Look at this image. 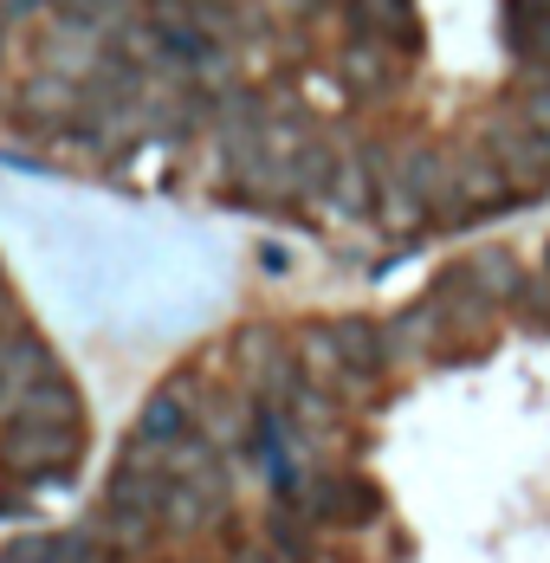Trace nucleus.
Here are the masks:
<instances>
[{
  "label": "nucleus",
  "mask_w": 550,
  "mask_h": 563,
  "mask_svg": "<svg viewBox=\"0 0 550 563\" xmlns=\"http://www.w3.org/2000/svg\"><path fill=\"white\" fill-rule=\"evenodd\" d=\"M85 428H53V421H7L0 428V460L13 473H65Z\"/></svg>",
  "instance_id": "obj_1"
},
{
  "label": "nucleus",
  "mask_w": 550,
  "mask_h": 563,
  "mask_svg": "<svg viewBox=\"0 0 550 563\" xmlns=\"http://www.w3.org/2000/svg\"><path fill=\"white\" fill-rule=\"evenodd\" d=\"M46 376H58L46 343L33 338V331H0V421H13L20 401L40 389Z\"/></svg>",
  "instance_id": "obj_2"
},
{
  "label": "nucleus",
  "mask_w": 550,
  "mask_h": 563,
  "mask_svg": "<svg viewBox=\"0 0 550 563\" xmlns=\"http://www.w3.org/2000/svg\"><path fill=\"white\" fill-rule=\"evenodd\" d=\"M493 156H498V169L512 175V188H550V130L498 123L493 130Z\"/></svg>",
  "instance_id": "obj_3"
},
{
  "label": "nucleus",
  "mask_w": 550,
  "mask_h": 563,
  "mask_svg": "<svg viewBox=\"0 0 550 563\" xmlns=\"http://www.w3.org/2000/svg\"><path fill=\"white\" fill-rule=\"evenodd\" d=\"M512 195V175L498 169V156H453V214L498 208Z\"/></svg>",
  "instance_id": "obj_4"
},
{
  "label": "nucleus",
  "mask_w": 550,
  "mask_h": 563,
  "mask_svg": "<svg viewBox=\"0 0 550 563\" xmlns=\"http://www.w3.org/2000/svg\"><path fill=\"white\" fill-rule=\"evenodd\" d=\"M330 338H337V356H343V369H350L356 383H370V376L388 369V338L370 324V318H337Z\"/></svg>",
  "instance_id": "obj_5"
},
{
  "label": "nucleus",
  "mask_w": 550,
  "mask_h": 563,
  "mask_svg": "<svg viewBox=\"0 0 550 563\" xmlns=\"http://www.w3.org/2000/svg\"><path fill=\"white\" fill-rule=\"evenodd\" d=\"M356 33L383 40L395 53H415L421 46V20H415L408 0H356Z\"/></svg>",
  "instance_id": "obj_6"
},
{
  "label": "nucleus",
  "mask_w": 550,
  "mask_h": 563,
  "mask_svg": "<svg viewBox=\"0 0 550 563\" xmlns=\"http://www.w3.org/2000/svg\"><path fill=\"white\" fill-rule=\"evenodd\" d=\"M195 434V401L188 389H156L143 401V421H136V441H156V448H175Z\"/></svg>",
  "instance_id": "obj_7"
},
{
  "label": "nucleus",
  "mask_w": 550,
  "mask_h": 563,
  "mask_svg": "<svg viewBox=\"0 0 550 563\" xmlns=\"http://www.w3.org/2000/svg\"><path fill=\"white\" fill-rule=\"evenodd\" d=\"M13 421H53V428H85V401H78V389L65 383V376H46L40 389L20 401V415Z\"/></svg>",
  "instance_id": "obj_8"
},
{
  "label": "nucleus",
  "mask_w": 550,
  "mask_h": 563,
  "mask_svg": "<svg viewBox=\"0 0 550 563\" xmlns=\"http://www.w3.org/2000/svg\"><path fill=\"white\" fill-rule=\"evenodd\" d=\"M220 518V499L201 493V486H182L168 479V499H163V531H208Z\"/></svg>",
  "instance_id": "obj_9"
},
{
  "label": "nucleus",
  "mask_w": 550,
  "mask_h": 563,
  "mask_svg": "<svg viewBox=\"0 0 550 563\" xmlns=\"http://www.w3.org/2000/svg\"><path fill=\"white\" fill-rule=\"evenodd\" d=\"M311 499H318V506H311L318 518H343V525H363V518L376 511V486H363V479H324V486H318Z\"/></svg>",
  "instance_id": "obj_10"
},
{
  "label": "nucleus",
  "mask_w": 550,
  "mask_h": 563,
  "mask_svg": "<svg viewBox=\"0 0 550 563\" xmlns=\"http://www.w3.org/2000/svg\"><path fill=\"white\" fill-rule=\"evenodd\" d=\"M85 104V91L72 85V78H33L26 91H20V111H33L40 123H58V117H72Z\"/></svg>",
  "instance_id": "obj_11"
},
{
  "label": "nucleus",
  "mask_w": 550,
  "mask_h": 563,
  "mask_svg": "<svg viewBox=\"0 0 550 563\" xmlns=\"http://www.w3.org/2000/svg\"><path fill=\"white\" fill-rule=\"evenodd\" d=\"M388 58H395V46H383V40H370V33H363L350 53L337 58V71H343L356 91H376V85H388Z\"/></svg>",
  "instance_id": "obj_12"
},
{
  "label": "nucleus",
  "mask_w": 550,
  "mask_h": 563,
  "mask_svg": "<svg viewBox=\"0 0 550 563\" xmlns=\"http://www.w3.org/2000/svg\"><path fill=\"white\" fill-rule=\"evenodd\" d=\"M227 563H278V558L266 551V544H240V551H233Z\"/></svg>",
  "instance_id": "obj_13"
},
{
  "label": "nucleus",
  "mask_w": 550,
  "mask_h": 563,
  "mask_svg": "<svg viewBox=\"0 0 550 563\" xmlns=\"http://www.w3.org/2000/svg\"><path fill=\"white\" fill-rule=\"evenodd\" d=\"M0 33H7V13H0Z\"/></svg>",
  "instance_id": "obj_14"
}]
</instances>
